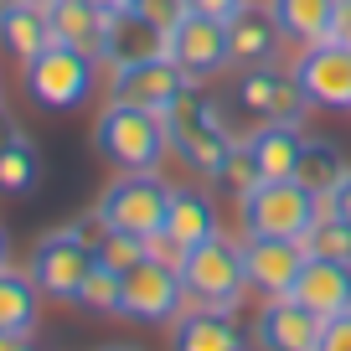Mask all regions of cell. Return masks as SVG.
I'll return each instance as SVG.
<instances>
[{
  "mask_svg": "<svg viewBox=\"0 0 351 351\" xmlns=\"http://www.w3.org/2000/svg\"><path fill=\"white\" fill-rule=\"evenodd\" d=\"M165 130H171V150L197 176H212V181L222 176L232 145H238V134H232V124H228V109H222L217 99H207V93H197V83L171 104Z\"/></svg>",
  "mask_w": 351,
  "mask_h": 351,
  "instance_id": "6da1fadb",
  "label": "cell"
},
{
  "mask_svg": "<svg viewBox=\"0 0 351 351\" xmlns=\"http://www.w3.org/2000/svg\"><path fill=\"white\" fill-rule=\"evenodd\" d=\"M93 150L114 171H155L165 160V150H171V130H165L160 114L109 99V109L93 124Z\"/></svg>",
  "mask_w": 351,
  "mask_h": 351,
  "instance_id": "7a4b0ae2",
  "label": "cell"
},
{
  "mask_svg": "<svg viewBox=\"0 0 351 351\" xmlns=\"http://www.w3.org/2000/svg\"><path fill=\"white\" fill-rule=\"evenodd\" d=\"M99 217L73 222V228H52L47 238H36L32 248V279L42 295L52 300H73L77 305V289H83L88 269L99 263Z\"/></svg>",
  "mask_w": 351,
  "mask_h": 351,
  "instance_id": "3957f363",
  "label": "cell"
},
{
  "mask_svg": "<svg viewBox=\"0 0 351 351\" xmlns=\"http://www.w3.org/2000/svg\"><path fill=\"white\" fill-rule=\"evenodd\" d=\"M238 212H243V232H253V238L305 243V232L315 228V217H320V197L305 191L295 176H285V181H258V186L238 202Z\"/></svg>",
  "mask_w": 351,
  "mask_h": 351,
  "instance_id": "277c9868",
  "label": "cell"
},
{
  "mask_svg": "<svg viewBox=\"0 0 351 351\" xmlns=\"http://www.w3.org/2000/svg\"><path fill=\"white\" fill-rule=\"evenodd\" d=\"M165 207H171V186H165L155 171H119L109 186H104L93 217H99L104 232L150 238V232L165 228Z\"/></svg>",
  "mask_w": 351,
  "mask_h": 351,
  "instance_id": "5b68a950",
  "label": "cell"
},
{
  "mask_svg": "<svg viewBox=\"0 0 351 351\" xmlns=\"http://www.w3.org/2000/svg\"><path fill=\"white\" fill-rule=\"evenodd\" d=\"M93 83H99V57L77 52V47H42V52L26 62V93H32V104H42V109H77V104L93 99Z\"/></svg>",
  "mask_w": 351,
  "mask_h": 351,
  "instance_id": "8992f818",
  "label": "cell"
},
{
  "mask_svg": "<svg viewBox=\"0 0 351 351\" xmlns=\"http://www.w3.org/2000/svg\"><path fill=\"white\" fill-rule=\"evenodd\" d=\"M181 285H186L191 305H217V310H238V300L248 295V269H243V243L217 238L186 248L181 263Z\"/></svg>",
  "mask_w": 351,
  "mask_h": 351,
  "instance_id": "52a82bcc",
  "label": "cell"
},
{
  "mask_svg": "<svg viewBox=\"0 0 351 351\" xmlns=\"http://www.w3.org/2000/svg\"><path fill=\"white\" fill-rule=\"evenodd\" d=\"M232 109L258 119V124H305L310 99H305V88L295 83V73H285L279 62H263V67H238Z\"/></svg>",
  "mask_w": 351,
  "mask_h": 351,
  "instance_id": "ba28073f",
  "label": "cell"
},
{
  "mask_svg": "<svg viewBox=\"0 0 351 351\" xmlns=\"http://www.w3.org/2000/svg\"><path fill=\"white\" fill-rule=\"evenodd\" d=\"M186 310V285H181V269L160 258H145L124 274V300H119V315L140 320V326H165Z\"/></svg>",
  "mask_w": 351,
  "mask_h": 351,
  "instance_id": "9c48e42d",
  "label": "cell"
},
{
  "mask_svg": "<svg viewBox=\"0 0 351 351\" xmlns=\"http://www.w3.org/2000/svg\"><path fill=\"white\" fill-rule=\"evenodd\" d=\"M165 57H171V62L181 67V73H186L191 83H207V77H217L222 67H232L228 21L186 11V16H181V26H176L171 36H165Z\"/></svg>",
  "mask_w": 351,
  "mask_h": 351,
  "instance_id": "30bf717a",
  "label": "cell"
},
{
  "mask_svg": "<svg viewBox=\"0 0 351 351\" xmlns=\"http://www.w3.org/2000/svg\"><path fill=\"white\" fill-rule=\"evenodd\" d=\"M295 83L305 88L310 109H330V114H351V47L341 42H310L295 57Z\"/></svg>",
  "mask_w": 351,
  "mask_h": 351,
  "instance_id": "8fae6325",
  "label": "cell"
},
{
  "mask_svg": "<svg viewBox=\"0 0 351 351\" xmlns=\"http://www.w3.org/2000/svg\"><path fill=\"white\" fill-rule=\"evenodd\" d=\"M191 88V77L171 62V57H140V62H124L109 73V99L134 104V109H150V114H171V104Z\"/></svg>",
  "mask_w": 351,
  "mask_h": 351,
  "instance_id": "7c38bea8",
  "label": "cell"
},
{
  "mask_svg": "<svg viewBox=\"0 0 351 351\" xmlns=\"http://www.w3.org/2000/svg\"><path fill=\"white\" fill-rule=\"evenodd\" d=\"M305 243H289V238H243V269H248V289H258L263 300L289 295L305 269Z\"/></svg>",
  "mask_w": 351,
  "mask_h": 351,
  "instance_id": "4fadbf2b",
  "label": "cell"
},
{
  "mask_svg": "<svg viewBox=\"0 0 351 351\" xmlns=\"http://www.w3.org/2000/svg\"><path fill=\"white\" fill-rule=\"evenodd\" d=\"M253 346L258 351H315L320 320L295 295H274V300H263L258 320H253Z\"/></svg>",
  "mask_w": 351,
  "mask_h": 351,
  "instance_id": "5bb4252c",
  "label": "cell"
},
{
  "mask_svg": "<svg viewBox=\"0 0 351 351\" xmlns=\"http://www.w3.org/2000/svg\"><path fill=\"white\" fill-rule=\"evenodd\" d=\"M289 295H295L300 305L320 320V326H326V320H336V315H346V310H351V263L315 258V253H310Z\"/></svg>",
  "mask_w": 351,
  "mask_h": 351,
  "instance_id": "9a60e30c",
  "label": "cell"
},
{
  "mask_svg": "<svg viewBox=\"0 0 351 351\" xmlns=\"http://www.w3.org/2000/svg\"><path fill=\"white\" fill-rule=\"evenodd\" d=\"M171 351H248V336L232 320V310L217 305H191L171 320Z\"/></svg>",
  "mask_w": 351,
  "mask_h": 351,
  "instance_id": "2e32d148",
  "label": "cell"
},
{
  "mask_svg": "<svg viewBox=\"0 0 351 351\" xmlns=\"http://www.w3.org/2000/svg\"><path fill=\"white\" fill-rule=\"evenodd\" d=\"M228 42H232V67H263V62H279V47L289 42L279 16L269 5H243L238 16L228 21Z\"/></svg>",
  "mask_w": 351,
  "mask_h": 351,
  "instance_id": "e0dca14e",
  "label": "cell"
},
{
  "mask_svg": "<svg viewBox=\"0 0 351 351\" xmlns=\"http://www.w3.org/2000/svg\"><path fill=\"white\" fill-rule=\"evenodd\" d=\"M47 21H52V42L77 47V52H88V57L104 62L109 21H114L104 5H93V0H47Z\"/></svg>",
  "mask_w": 351,
  "mask_h": 351,
  "instance_id": "ac0fdd59",
  "label": "cell"
},
{
  "mask_svg": "<svg viewBox=\"0 0 351 351\" xmlns=\"http://www.w3.org/2000/svg\"><path fill=\"white\" fill-rule=\"evenodd\" d=\"M165 232H171L181 248H197V243L217 238L222 217H217V202L197 186H171V207H165Z\"/></svg>",
  "mask_w": 351,
  "mask_h": 351,
  "instance_id": "d6986e66",
  "label": "cell"
},
{
  "mask_svg": "<svg viewBox=\"0 0 351 351\" xmlns=\"http://www.w3.org/2000/svg\"><path fill=\"white\" fill-rule=\"evenodd\" d=\"M305 140L310 134L300 130V124H258V130L248 134V150H253V160H258V176L263 181L295 176L300 155H305Z\"/></svg>",
  "mask_w": 351,
  "mask_h": 351,
  "instance_id": "ffe728a7",
  "label": "cell"
},
{
  "mask_svg": "<svg viewBox=\"0 0 351 351\" xmlns=\"http://www.w3.org/2000/svg\"><path fill=\"white\" fill-rule=\"evenodd\" d=\"M0 47L16 57V62H32L42 47H52V21H47L42 0H16L11 11H0Z\"/></svg>",
  "mask_w": 351,
  "mask_h": 351,
  "instance_id": "44dd1931",
  "label": "cell"
},
{
  "mask_svg": "<svg viewBox=\"0 0 351 351\" xmlns=\"http://www.w3.org/2000/svg\"><path fill=\"white\" fill-rule=\"evenodd\" d=\"M36 315H42V289L32 274H16L11 263L0 269V330L5 336H32Z\"/></svg>",
  "mask_w": 351,
  "mask_h": 351,
  "instance_id": "7402d4cb",
  "label": "cell"
},
{
  "mask_svg": "<svg viewBox=\"0 0 351 351\" xmlns=\"http://www.w3.org/2000/svg\"><path fill=\"white\" fill-rule=\"evenodd\" d=\"M160 52H165V36L150 21H140L134 11H119L109 21V47H104V62L109 67L140 62V57H160Z\"/></svg>",
  "mask_w": 351,
  "mask_h": 351,
  "instance_id": "603a6c76",
  "label": "cell"
},
{
  "mask_svg": "<svg viewBox=\"0 0 351 351\" xmlns=\"http://www.w3.org/2000/svg\"><path fill=\"white\" fill-rule=\"evenodd\" d=\"M269 11L279 16L289 42L310 47V42H326L330 32V16H336V0H269Z\"/></svg>",
  "mask_w": 351,
  "mask_h": 351,
  "instance_id": "cb8c5ba5",
  "label": "cell"
},
{
  "mask_svg": "<svg viewBox=\"0 0 351 351\" xmlns=\"http://www.w3.org/2000/svg\"><path fill=\"white\" fill-rule=\"evenodd\" d=\"M346 171L351 165H346V155H341L336 140H305V155H300V165H295V181L305 191H315V197H330Z\"/></svg>",
  "mask_w": 351,
  "mask_h": 351,
  "instance_id": "d4e9b609",
  "label": "cell"
},
{
  "mask_svg": "<svg viewBox=\"0 0 351 351\" xmlns=\"http://www.w3.org/2000/svg\"><path fill=\"white\" fill-rule=\"evenodd\" d=\"M36 181H42V155L16 130L0 145V197H26V191H36Z\"/></svg>",
  "mask_w": 351,
  "mask_h": 351,
  "instance_id": "484cf974",
  "label": "cell"
},
{
  "mask_svg": "<svg viewBox=\"0 0 351 351\" xmlns=\"http://www.w3.org/2000/svg\"><path fill=\"white\" fill-rule=\"evenodd\" d=\"M305 253H315V258H336V263H351V222L336 217L326 202H320L315 228L305 232Z\"/></svg>",
  "mask_w": 351,
  "mask_h": 351,
  "instance_id": "4316f807",
  "label": "cell"
},
{
  "mask_svg": "<svg viewBox=\"0 0 351 351\" xmlns=\"http://www.w3.org/2000/svg\"><path fill=\"white\" fill-rule=\"evenodd\" d=\"M119 300H124V274L109 269V263H93L83 289H77V305H83L88 315H119Z\"/></svg>",
  "mask_w": 351,
  "mask_h": 351,
  "instance_id": "83f0119b",
  "label": "cell"
},
{
  "mask_svg": "<svg viewBox=\"0 0 351 351\" xmlns=\"http://www.w3.org/2000/svg\"><path fill=\"white\" fill-rule=\"evenodd\" d=\"M217 181L228 186V197H232V202H243V197H248V191L263 181V176H258V160H253V150H248V140L232 145V155H228V165H222Z\"/></svg>",
  "mask_w": 351,
  "mask_h": 351,
  "instance_id": "f1b7e54d",
  "label": "cell"
},
{
  "mask_svg": "<svg viewBox=\"0 0 351 351\" xmlns=\"http://www.w3.org/2000/svg\"><path fill=\"white\" fill-rule=\"evenodd\" d=\"M145 258H150L145 238H134V232H99V263H109V269L130 274L134 263H145Z\"/></svg>",
  "mask_w": 351,
  "mask_h": 351,
  "instance_id": "f546056e",
  "label": "cell"
},
{
  "mask_svg": "<svg viewBox=\"0 0 351 351\" xmlns=\"http://www.w3.org/2000/svg\"><path fill=\"white\" fill-rule=\"evenodd\" d=\"M134 16H140V21H150L160 36H171L176 26H181V16H186V0H140V5H134Z\"/></svg>",
  "mask_w": 351,
  "mask_h": 351,
  "instance_id": "4dcf8cb0",
  "label": "cell"
},
{
  "mask_svg": "<svg viewBox=\"0 0 351 351\" xmlns=\"http://www.w3.org/2000/svg\"><path fill=\"white\" fill-rule=\"evenodd\" d=\"M315 351H351V310L320 326V346Z\"/></svg>",
  "mask_w": 351,
  "mask_h": 351,
  "instance_id": "1f68e13d",
  "label": "cell"
},
{
  "mask_svg": "<svg viewBox=\"0 0 351 351\" xmlns=\"http://www.w3.org/2000/svg\"><path fill=\"white\" fill-rule=\"evenodd\" d=\"M243 5H248V0H186V11H197V16H217V21H232Z\"/></svg>",
  "mask_w": 351,
  "mask_h": 351,
  "instance_id": "d6a6232c",
  "label": "cell"
},
{
  "mask_svg": "<svg viewBox=\"0 0 351 351\" xmlns=\"http://www.w3.org/2000/svg\"><path fill=\"white\" fill-rule=\"evenodd\" d=\"M326 42L351 47V0H336V16H330V32H326Z\"/></svg>",
  "mask_w": 351,
  "mask_h": 351,
  "instance_id": "836d02e7",
  "label": "cell"
},
{
  "mask_svg": "<svg viewBox=\"0 0 351 351\" xmlns=\"http://www.w3.org/2000/svg\"><path fill=\"white\" fill-rule=\"evenodd\" d=\"M320 202H326V207L336 212V217H346V222H351V171L341 176V186L330 191V197H320Z\"/></svg>",
  "mask_w": 351,
  "mask_h": 351,
  "instance_id": "e575fe53",
  "label": "cell"
},
{
  "mask_svg": "<svg viewBox=\"0 0 351 351\" xmlns=\"http://www.w3.org/2000/svg\"><path fill=\"white\" fill-rule=\"evenodd\" d=\"M0 351H32V341H26V336H5V330H0Z\"/></svg>",
  "mask_w": 351,
  "mask_h": 351,
  "instance_id": "d590c367",
  "label": "cell"
},
{
  "mask_svg": "<svg viewBox=\"0 0 351 351\" xmlns=\"http://www.w3.org/2000/svg\"><path fill=\"white\" fill-rule=\"evenodd\" d=\"M93 5H104V11H109V16H119V11H134L140 0H93Z\"/></svg>",
  "mask_w": 351,
  "mask_h": 351,
  "instance_id": "8d00e7d4",
  "label": "cell"
},
{
  "mask_svg": "<svg viewBox=\"0 0 351 351\" xmlns=\"http://www.w3.org/2000/svg\"><path fill=\"white\" fill-rule=\"evenodd\" d=\"M11 134H16V124H11V119H5V109H0V145L11 140Z\"/></svg>",
  "mask_w": 351,
  "mask_h": 351,
  "instance_id": "74e56055",
  "label": "cell"
},
{
  "mask_svg": "<svg viewBox=\"0 0 351 351\" xmlns=\"http://www.w3.org/2000/svg\"><path fill=\"white\" fill-rule=\"evenodd\" d=\"M5 258H11V238H5V228H0V269H5Z\"/></svg>",
  "mask_w": 351,
  "mask_h": 351,
  "instance_id": "f35d334b",
  "label": "cell"
},
{
  "mask_svg": "<svg viewBox=\"0 0 351 351\" xmlns=\"http://www.w3.org/2000/svg\"><path fill=\"white\" fill-rule=\"evenodd\" d=\"M104 351H134V346H104Z\"/></svg>",
  "mask_w": 351,
  "mask_h": 351,
  "instance_id": "ab89813d",
  "label": "cell"
},
{
  "mask_svg": "<svg viewBox=\"0 0 351 351\" xmlns=\"http://www.w3.org/2000/svg\"><path fill=\"white\" fill-rule=\"evenodd\" d=\"M11 5H16V0H0V11H11Z\"/></svg>",
  "mask_w": 351,
  "mask_h": 351,
  "instance_id": "60d3db41",
  "label": "cell"
},
{
  "mask_svg": "<svg viewBox=\"0 0 351 351\" xmlns=\"http://www.w3.org/2000/svg\"><path fill=\"white\" fill-rule=\"evenodd\" d=\"M0 109H5V93H0Z\"/></svg>",
  "mask_w": 351,
  "mask_h": 351,
  "instance_id": "b9f144b4",
  "label": "cell"
},
{
  "mask_svg": "<svg viewBox=\"0 0 351 351\" xmlns=\"http://www.w3.org/2000/svg\"><path fill=\"white\" fill-rule=\"evenodd\" d=\"M42 5H47V0H42Z\"/></svg>",
  "mask_w": 351,
  "mask_h": 351,
  "instance_id": "7bdbcfd3",
  "label": "cell"
}]
</instances>
